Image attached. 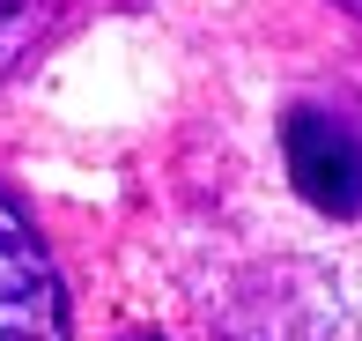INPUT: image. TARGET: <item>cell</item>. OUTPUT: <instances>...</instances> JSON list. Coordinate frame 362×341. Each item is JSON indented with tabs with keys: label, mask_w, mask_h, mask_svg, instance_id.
Instances as JSON below:
<instances>
[{
	"label": "cell",
	"mask_w": 362,
	"mask_h": 341,
	"mask_svg": "<svg viewBox=\"0 0 362 341\" xmlns=\"http://www.w3.org/2000/svg\"><path fill=\"white\" fill-rule=\"evenodd\" d=\"M281 149H288V178L310 208L325 216H355L362 208V126L340 119V111H288L281 126Z\"/></svg>",
	"instance_id": "7a4b0ae2"
},
{
	"label": "cell",
	"mask_w": 362,
	"mask_h": 341,
	"mask_svg": "<svg viewBox=\"0 0 362 341\" xmlns=\"http://www.w3.org/2000/svg\"><path fill=\"white\" fill-rule=\"evenodd\" d=\"M134 341H156V334H134Z\"/></svg>",
	"instance_id": "5b68a950"
},
{
	"label": "cell",
	"mask_w": 362,
	"mask_h": 341,
	"mask_svg": "<svg viewBox=\"0 0 362 341\" xmlns=\"http://www.w3.org/2000/svg\"><path fill=\"white\" fill-rule=\"evenodd\" d=\"M333 8H348V15H362V0H333Z\"/></svg>",
	"instance_id": "277c9868"
},
{
	"label": "cell",
	"mask_w": 362,
	"mask_h": 341,
	"mask_svg": "<svg viewBox=\"0 0 362 341\" xmlns=\"http://www.w3.org/2000/svg\"><path fill=\"white\" fill-rule=\"evenodd\" d=\"M0 341H67L59 267L8 186H0Z\"/></svg>",
	"instance_id": "6da1fadb"
},
{
	"label": "cell",
	"mask_w": 362,
	"mask_h": 341,
	"mask_svg": "<svg viewBox=\"0 0 362 341\" xmlns=\"http://www.w3.org/2000/svg\"><path fill=\"white\" fill-rule=\"evenodd\" d=\"M52 30V0H0V74H15Z\"/></svg>",
	"instance_id": "3957f363"
}]
</instances>
